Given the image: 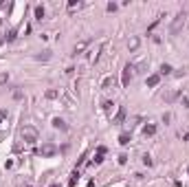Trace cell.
<instances>
[{"label":"cell","mask_w":189,"mask_h":187,"mask_svg":"<svg viewBox=\"0 0 189 187\" xmlns=\"http://www.w3.org/2000/svg\"><path fill=\"white\" fill-rule=\"evenodd\" d=\"M112 106H114L112 101H103V110H106V112H110V108H112Z\"/></svg>","instance_id":"obj_21"},{"label":"cell","mask_w":189,"mask_h":187,"mask_svg":"<svg viewBox=\"0 0 189 187\" xmlns=\"http://www.w3.org/2000/svg\"><path fill=\"white\" fill-rule=\"evenodd\" d=\"M106 9H108V11H110V13H112V11H116V5H114V2H110V5H108V7H106Z\"/></svg>","instance_id":"obj_24"},{"label":"cell","mask_w":189,"mask_h":187,"mask_svg":"<svg viewBox=\"0 0 189 187\" xmlns=\"http://www.w3.org/2000/svg\"><path fill=\"white\" fill-rule=\"evenodd\" d=\"M40 154H42V156H55V154H57V145H53V143H44V145L40 148Z\"/></svg>","instance_id":"obj_4"},{"label":"cell","mask_w":189,"mask_h":187,"mask_svg":"<svg viewBox=\"0 0 189 187\" xmlns=\"http://www.w3.org/2000/svg\"><path fill=\"white\" fill-rule=\"evenodd\" d=\"M172 73V66L169 64H160V75H169Z\"/></svg>","instance_id":"obj_13"},{"label":"cell","mask_w":189,"mask_h":187,"mask_svg":"<svg viewBox=\"0 0 189 187\" xmlns=\"http://www.w3.org/2000/svg\"><path fill=\"white\" fill-rule=\"evenodd\" d=\"M123 119H125V108H119V112L114 117V123H123Z\"/></svg>","instance_id":"obj_10"},{"label":"cell","mask_w":189,"mask_h":187,"mask_svg":"<svg viewBox=\"0 0 189 187\" xmlns=\"http://www.w3.org/2000/svg\"><path fill=\"white\" fill-rule=\"evenodd\" d=\"M143 163H145V165H152V156L145 154V156H143Z\"/></svg>","instance_id":"obj_23"},{"label":"cell","mask_w":189,"mask_h":187,"mask_svg":"<svg viewBox=\"0 0 189 187\" xmlns=\"http://www.w3.org/2000/svg\"><path fill=\"white\" fill-rule=\"evenodd\" d=\"M49 187H59V185H49Z\"/></svg>","instance_id":"obj_27"},{"label":"cell","mask_w":189,"mask_h":187,"mask_svg":"<svg viewBox=\"0 0 189 187\" xmlns=\"http://www.w3.org/2000/svg\"><path fill=\"white\" fill-rule=\"evenodd\" d=\"M75 7L79 9V7H81V2H77V0H70V2H68V9H75Z\"/></svg>","instance_id":"obj_18"},{"label":"cell","mask_w":189,"mask_h":187,"mask_svg":"<svg viewBox=\"0 0 189 187\" xmlns=\"http://www.w3.org/2000/svg\"><path fill=\"white\" fill-rule=\"evenodd\" d=\"M7 79H9V75H7V73H2V75H0V84H5Z\"/></svg>","instance_id":"obj_26"},{"label":"cell","mask_w":189,"mask_h":187,"mask_svg":"<svg viewBox=\"0 0 189 187\" xmlns=\"http://www.w3.org/2000/svg\"><path fill=\"white\" fill-rule=\"evenodd\" d=\"M138 44H141V40L134 35V38H130V42H128V49H130V51H136V49H138Z\"/></svg>","instance_id":"obj_9"},{"label":"cell","mask_w":189,"mask_h":187,"mask_svg":"<svg viewBox=\"0 0 189 187\" xmlns=\"http://www.w3.org/2000/svg\"><path fill=\"white\" fill-rule=\"evenodd\" d=\"M185 20H187V13L185 11H178L176 20H174V24H172V33H178L180 27H185Z\"/></svg>","instance_id":"obj_3"},{"label":"cell","mask_w":189,"mask_h":187,"mask_svg":"<svg viewBox=\"0 0 189 187\" xmlns=\"http://www.w3.org/2000/svg\"><path fill=\"white\" fill-rule=\"evenodd\" d=\"M158 82H160V75H150L145 84H147L150 88H154V86H158Z\"/></svg>","instance_id":"obj_6"},{"label":"cell","mask_w":189,"mask_h":187,"mask_svg":"<svg viewBox=\"0 0 189 187\" xmlns=\"http://www.w3.org/2000/svg\"><path fill=\"white\" fill-rule=\"evenodd\" d=\"M132 77H134V64H125L123 66V73H121V86L128 88L130 82H132Z\"/></svg>","instance_id":"obj_1"},{"label":"cell","mask_w":189,"mask_h":187,"mask_svg":"<svg viewBox=\"0 0 189 187\" xmlns=\"http://www.w3.org/2000/svg\"><path fill=\"white\" fill-rule=\"evenodd\" d=\"M53 128H57V130H62V132H66V130H68L66 121H64V119H59V117H55V119H53Z\"/></svg>","instance_id":"obj_5"},{"label":"cell","mask_w":189,"mask_h":187,"mask_svg":"<svg viewBox=\"0 0 189 187\" xmlns=\"http://www.w3.org/2000/svg\"><path fill=\"white\" fill-rule=\"evenodd\" d=\"M13 40H15V29H11L9 35H7V42H13Z\"/></svg>","instance_id":"obj_19"},{"label":"cell","mask_w":189,"mask_h":187,"mask_svg":"<svg viewBox=\"0 0 189 187\" xmlns=\"http://www.w3.org/2000/svg\"><path fill=\"white\" fill-rule=\"evenodd\" d=\"M55 97H57V90H53V88L46 90V99H55Z\"/></svg>","instance_id":"obj_17"},{"label":"cell","mask_w":189,"mask_h":187,"mask_svg":"<svg viewBox=\"0 0 189 187\" xmlns=\"http://www.w3.org/2000/svg\"><path fill=\"white\" fill-rule=\"evenodd\" d=\"M86 46H88V42H79L77 46H75V51H73V55H79L84 49H86Z\"/></svg>","instance_id":"obj_12"},{"label":"cell","mask_w":189,"mask_h":187,"mask_svg":"<svg viewBox=\"0 0 189 187\" xmlns=\"http://www.w3.org/2000/svg\"><path fill=\"white\" fill-rule=\"evenodd\" d=\"M143 134H145V136H154V134H156V126H154V123H147V126L143 128Z\"/></svg>","instance_id":"obj_7"},{"label":"cell","mask_w":189,"mask_h":187,"mask_svg":"<svg viewBox=\"0 0 189 187\" xmlns=\"http://www.w3.org/2000/svg\"><path fill=\"white\" fill-rule=\"evenodd\" d=\"M130 141H132V136H130V132H121V134H119V143H121V145H128Z\"/></svg>","instance_id":"obj_8"},{"label":"cell","mask_w":189,"mask_h":187,"mask_svg":"<svg viewBox=\"0 0 189 187\" xmlns=\"http://www.w3.org/2000/svg\"><path fill=\"white\" fill-rule=\"evenodd\" d=\"M22 139H24V143H35L37 141V130L31 128V126H24L22 128Z\"/></svg>","instance_id":"obj_2"},{"label":"cell","mask_w":189,"mask_h":187,"mask_svg":"<svg viewBox=\"0 0 189 187\" xmlns=\"http://www.w3.org/2000/svg\"><path fill=\"white\" fill-rule=\"evenodd\" d=\"M77 180H79V172L75 170L73 174H70V180H68V187H75V183H77Z\"/></svg>","instance_id":"obj_11"},{"label":"cell","mask_w":189,"mask_h":187,"mask_svg":"<svg viewBox=\"0 0 189 187\" xmlns=\"http://www.w3.org/2000/svg\"><path fill=\"white\" fill-rule=\"evenodd\" d=\"M112 84H114V79H112V77H106V79H103V84H101V88H110Z\"/></svg>","instance_id":"obj_15"},{"label":"cell","mask_w":189,"mask_h":187,"mask_svg":"<svg viewBox=\"0 0 189 187\" xmlns=\"http://www.w3.org/2000/svg\"><path fill=\"white\" fill-rule=\"evenodd\" d=\"M35 60H51V53H49V51H44V53L35 55Z\"/></svg>","instance_id":"obj_16"},{"label":"cell","mask_w":189,"mask_h":187,"mask_svg":"<svg viewBox=\"0 0 189 187\" xmlns=\"http://www.w3.org/2000/svg\"><path fill=\"white\" fill-rule=\"evenodd\" d=\"M35 20H44V7H35Z\"/></svg>","instance_id":"obj_14"},{"label":"cell","mask_w":189,"mask_h":187,"mask_svg":"<svg viewBox=\"0 0 189 187\" xmlns=\"http://www.w3.org/2000/svg\"><path fill=\"white\" fill-rule=\"evenodd\" d=\"M101 161H103V154H99V152H97V156H94V161H92V163H97V165H99Z\"/></svg>","instance_id":"obj_22"},{"label":"cell","mask_w":189,"mask_h":187,"mask_svg":"<svg viewBox=\"0 0 189 187\" xmlns=\"http://www.w3.org/2000/svg\"><path fill=\"white\" fill-rule=\"evenodd\" d=\"M180 101H182L185 108H189V97H180Z\"/></svg>","instance_id":"obj_25"},{"label":"cell","mask_w":189,"mask_h":187,"mask_svg":"<svg viewBox=\"0 0 189 187\" xmlns=\"http://www.w3.org/2000/svg\"><path fill=\"white\" fill-rule=\"evenodd\" d=\"M169 121H172V114L165 112V114H163V123H169Z\"/></svg>","instance_id":"obj_20"}]
</instances>
